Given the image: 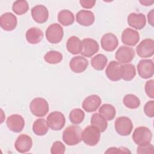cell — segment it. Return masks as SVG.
I'll return each mask as SVG.
<instances>
[{
    "mask_svg": "<svg viewBox=\"0 0 154 154\" xmlns=\"http://www.w3.org/2000/svg\"><path fill=\"white\" fill-rule=\"evenodd\" d=\"M82 131L80 126L72 125L67 127L63 132V140L68 146H75L82 141Z\"/></svg>",
    "mask_w": 154,
    "mask_h": 154,
    "instance_id": "6da1fadb",
    "label": "cell"
},
{
    "mask_svg": "<svg viewBox=\"0 0 154 154\" xmlns=\"http://www.w3.org/2000/svg\"><path fill=\"white\" fill-rule=\"evenodd\" d=\"M100 138V131L93 125L87 126L82 131V140L89 146H94L99 141Z\"/></svg>",
    "mask_w": 154,
    "mask_h": 154,
    "instance_id": "7a4b0ae2",
    "label": "cell"
},
{
    "mask_svg": "<svg viewBox=\"0 0 154 154\" xmlns=\"http://www.w3.org/2000/svg\"><path fill=\"white\" fill-rule=\"evenodd\" d=\"M29 108L31 113L38 117H44L49 111V104L46 99L42 97L34 98L30 103Z\"/></svg>",
    "mask_w": 154,
    "mask_h": 154,
    "instance_id": "3957f363",
    "label": "cell"
},
{
    "mask_svg": "<svg viewBox=\"0 0 154 154\" xmlns=\"http://www.w3.org/2000/svg\"><path fill=\"white\" fill-rule=\"evenodd\" d=\"M47 40L52 44L60 43L64 36V31L62 26L57 23L50 25L46 30Z\"/></svg>",
    "mask_w": 154,
    "mask_h": 154,
    "instance_id": "277c9868",
    "label": "cell"
},
{
    "mask_svg": "<svg viewBox=\"0 0 154 154\" xmlns=\"http://www.w3.org/2000/svg\"><path fill=\"white\" fill-rule=\"evenodd\" d=\"M152 138V133L149 128L145 126H140L134 130L132 134V140L137 144L150 143Z\"/></svg>",
    "mask_w": 154,
    "mask_h": 154,
    "instance_id": "5b68a950",
    "label": "cell"
},
{
    "mask_svg": "<svg viewBox=\"0 0 154 154\" xmlns=\"http://www.w3.org/2000/svg\"><path fill=\"white\" fill-rule=\"evenodd\" d=\"M114 128L120 135L128 136L130 135L133 129V123L128 117H119L114 122Z\"/></svg>",
    "mask_w": 154,
    "mask_h": 154,
    "instance_id": "8992f818",
    "label": "cell"
},
{
    "mask_svg": "<svg viewBox=\"0 0 154 154\" xmlns=\"http://www.w3.org/2000/svg\"><path fill=\"white\" fill-rule=\"evenodd\" d=\"M48 127L53 131H60L65 125L66 119L64 115L60 111L51 112L46 118Z\"/></svg>",
    "mask_w": 154,
    "mask_h": 154,
    "instance_id": "52a82bcc",
    "label": "cell"
},
{
    "mask_svg": "<svg viewBox=\"0 0 154 154\" xmlns=\"http://www.w3.org/2000/svg\"><path fill=\"white\" fill-rule=\"evenodd\" d=\"M136 52L141 58H149L154 54V41L152 38L142 40L137 46Z\"/></svg>",
    "mask_w": 154,
    "mask_h": 154,
    "instance_id": "ba28073f",
    "label": "cell"
},
{
    "mask_svg": "<svg viewBox=\"0 0 154 154\" xmlns=\"http://www.w3.org/2000/svg\"><path fill=\"white\" fill-rule=\"evenodd\" d=\"M137 68L138 73L141 78L148 79L153 75V62L150 59L141 60L138 62Z\"/></svg>",
    "mask_w": 154,
    "mask_h": 154,
    "instance_id": "9c48e42d",
    "label": "cell"
},
{
    "mask_svg": "<svg viewBox=\"0 0 154 154\" xmlns=\"http://www.w3.org/2000/svg\"><path fill=\"white\" fill-rule=\"evenodd\" d=\"M135 57L133 48L126 46H121L116 51L115 58L120 64H128L132 61Z\"/></svg>",
    "mask_w": 154,
    "mask_h": 154,
    "instance_id": "30bf717a",
    "label": "cell"
},
{
    "mask_svg": "<svg viewBox=\"0 0 154 154\" xmlns=\"http://www.w3.org/2000/svg\"><path fill=\"white\" fill-rule=\"evenodd\" d=\"M122 64L118 61H111L105 70L107 78L112 81H118L122 77Z\"/></svg>",
    "mask_w": 154,
    "mask_h": 154,
    "instance_id": "8fae6325",
    "label": "cell"
},
{
    "mask_svg": "<svg viewBox=\"0 0 154 154\" xmlns=\"http://www.w3.org/2000/svg\"><path fill=\"white\" fill-rule=\"evenodd\" d=\"M6 124L11 131L19 133L23 130L25 126V120L20 115L13 114L7 118Z\"/></svg>",
    "mask_w": 154,
    "mask_h": 154,
    "instance_id": "7c38bea8",
    "label": "cell"
},
{
    "mask_svg": "<svg viewBox=\"0 0 154 154\" xmlns=\"http://www.w3.org/2000/svg\"><path fill=\"white\" fill-rule=\"evenodd\" d=\"M32 146V138L26 134H20L14 143L16 150L21 153L29 152Z\"/></svg>",
    "mask_w": 154,
    "mask_h": 154,
    "instance_id": "4fadbf2b",
    "label": "cell"
},
{
    "mask_svg": "<svg viewBox=\"0 0 154 154\" xmlns=\"http://www.w3.org/2000/svg\"><path fill=\"white\" fill-rule=\"evenodd\" d=\"M82 49L81 55L86 57H91L99 51V45L94 39L86 38L82 40Z\"/></svg>",
    "mask_w": 154,
    "mask_h": 154,
    "instance_id": "5bb4252c",
    "label": "cell"
},
{
    "mask_svg": "<svg viewBox=\"0 0 154 154\" xmlns=\"http://www.w3.org/2000/svg\"><path fill=\"white\" fill-rule=\"evenodd\" d=\"M31 16L33 20L38 23L46 22L49 17L48 8L43 5H37L32 7L31 10Z\"/></svg>",
    "mask_w": 154,
    "mask_h": 154,
    "instance_id": "9a60e30c",
    "label": "cell"
},
{
    "mask_svg": "<svg viewBox=\"0 0 154 154\" xmlns=\"http://www.w3.org/2000/svg\"><path fill=\"white\" fill-rule=\"evenodd\" d=\"M17 24V17L11 13H5L0 17V26L5 31H13L16 28Z\"/></svg>",
    "mask_w": 154,
    "mask_h": 154,
    "instance_id": "2e32d148",
    "label": "cell"
},
{
    "mask_svg": "<svg viewBox=\"0 0 154 154\" xmlns=\"http://www.w3.org/2000/svg\"><path fill=\"white\" fill-rule=\"evenodd\" d=\"M122 42L125 45L134 46L140 40V35L137 31L127 28L123 30L121 37Z\"/></svg>",
    "mask_w": 154,
    "mask_h": 154,
    "instance_id": "e0dca14e",
    "label": "cell"
},
{
    "mask_svg": "<svg viewBox=\"0 0 154 154\" xmlns=\"http://www.w3.org/2000/svg\"><path fill=\"white\" fill-rule=\"evenodd\" d=\"M100 44L102 48L107 52L114 51L119 45L117 37L112 33L105 34L101 38Z\"/></svg>",
    "mask_w": 154,
    "mask_h": 154,
    "instance_id": "ac0fdd59",
    "label": "cell"
},
{
    "mask_svg": "<svg viewBox=\"0 0 154 154\" xmlns=\"http://www.w3.org/2000/svg\"><path fill=\"white\" fill-rule=\"evenodd\" d=\"M88 66V61L82 56L73 57L69 62L70 70L76 73H80L84 72Z\"/></svg>",
    "mask_w": 154,
    "mask_h": 154,
    "instance_id": "d6986e66",
    "label": "cell"
},
{
    "mask_svg": "<svg viewBox=\"0 0 154 154\" xmlns=\"http://www.w3.org/2000/svg\"><path fill=\"white\" fill-rule=\"evenodd\" d=\"M128 25L136 29L141 30L146 24V19L145 15L143 13H132L128 16Z\"/></svg>",
    "mask_w": 154,
    "mask_h": 154,
    "instance_id": "ffe728a7",
    "label": "cell"
},
{
    "mask_svg": "<svg viewBox=\"0 0 154 154\" xmlns=\"http://www.w3.org/2000/svg\"><path fill=\"white\" fill-rule=\"evenodd\" d=\"M102 102L100 97L96 94L88 96L83 100L82 103V108L88 112L96 111Z\"/></svg>",
    "mask_w": 154,
    "mask_h": 154,
    "instance_id": "44dd1931",
    "label": "cell"
},
{
    "mask_svg": "<svg viewBox=\"0 0 154 154\" xmlns=\"http://www.w3.org/2000/svg\"><path fill=\"white\" fill-rule=\"evenodd\" d=\"M76 19L80 25L88 26L94 23L95 17L91 11L82 10L76 13Z\"/></svg>",
    "mask_w": 154,
    "mask_h": 154,
    "instance_id": "7402d4cb",
    "label": "cell"
},
{
    "mask_svg": "<svg viewBox=\"0 0 154 154\" xmlns=\"http://www.w3.org/2000/svg\"><path fill=\"white\" fill-rule=\"evenodd\" d=\"M27 42L30 44H37L43 38V32L38 28L32 27L27 30L25 34Z\"/></svg>",
    "mask_w": 154,
    "mask_h": 154,
    "instance_id": "603a6c76",
    "label": "cell"
},
{
    "mask_svg": "<svg viewBox=\"0 0 154 154\" xmlns=\"http://www.w3.org/2000/svg\"><path fill=\"white\" fill-rule=\"evenodd\" d=\"M66 48L72 54H81L82 49V41L76 36H71L67 41Z\"/></svg>",
    "mask_w": 154,
    "mask_h": 154,
    "instance_id": "cb8c5ba5",
    "label": "cell"
},
{
    "mask_svg": "<svg viewBox=\"0 0 154 154\" xmlns=\"http://www.w3.org/2000/svg\"><path fill=\"white\" fill-rule=\"evenodd\" d=\"M49 131L46 120L44 119H37L32 125V131L38 136H43L47 134Z\"/></svg>",
    "mask_w": 154,
    "mask_h": 154,
    "instance_id": "d4e9b609",
    "label": "cell"
},
{
    "mask_svg": "<svg viewBox=\"0 0 154 154\" xmlns=\"http://www.w3.org/2000/svg\"><path fill=\"white\" fill-rule=\"evenodd\" d=\"M90 123L91 125L97 128L100 132H103L108 127L107 120L99 113H94L92 115Z\"/></svg>",
    "mask_w": 154,
    "mask_h": 154,
    "instance_id": "484cf974",
    "label": "cell"
},
{
    "mask_svg": "<svg viewBox=\"0 0 154 154\" xmlns=\"http://www.w3.org/2000/svg\"><path fill=\"white\" fill-rule=\"evenodd\" d=\"M58 20L63 26H69L74 23L75 17L70 10H63L58 14Z\"/></svg>",
    "mask_w": 154,
    "mask_h": 154,
    "instance_id": "4316f807",
    "label": "cell"
},
{
    "mask_svg": "<svg viewBox=\"0 0 154 154\" xmlns=\"http://www.w3.org/2000/svg\"><path fill=\"white\" fill-rule=\"evenodd\" d=\"M99 113L106 120H112L116 114V110L114 106L109 103L103 104L99 109Z\"/></svg>",
    "mask_w": 154,
    "mask_h": 154,
    "instance_id": "83f0119b",
    "label": "cell"
},
{
    "mask_svg": "<svg viewBox=\"0 0 154 154\" xmlns=\"http://www.w3.org/2000/svg\"><path fill=\"white\" fill-rule=\"evenodd\" d=\"M108 63L106 57L101 54L95 55L91 60V65L96 70H102L105 67Z\"/></svg>",
    "mask_w": 154,
    "mask_h": 154,
    "instance_id": "f1b7e54d",
    "label": "cell"
},
{
    "mask_svg": "<svg viewBox=\"0 0 154 154\" xmlns=\"http://www.w3.org/2000/svg\"><path fill=\"white\" fill-rule=\"evenodd\" d=\"M136 75V69L132 64H125L122 66V79L126 81H129L134 79Z\"/></svg>",
    "mask_w": 154,
    "mask_h": 154,
    "instance_id": "f546056e",
    "label": "cell"
},
{
    "mask_svg": "<svg viewBox=\"0 0 154 154\" xmlns=\"http://www.w3.org/2000/svg\"><path fill=\"white\" fill-rule=\"evenodd\" d=\"M123 105L129 109H137L140 105V100L134 94H128L123 98Z\"/></svg>",
    "mask_w": 154,
    "mask_h": 154,
    "instance_id": "4dcf8cb0",
    "label": "cell"
},
{
    "mask_svg": "<svg viewBox=\"0 0 154 154\" xmlns=\"http://www.w3.org/2000/svg\"><path fill=\"white\" fill-rule=\"evenodd\" d=\"M13 12L17 15L25 14L29 10V5L26 1L18 0L13 2L12 5Z\"/></svg>",
    "mask_w": 154,
    "mask_h": 154,
    "instance_id": "1f68e13d",
    "label": "cell"
},
{
    "mask_svg": "<svg viewBox=\"0 0 154 154\" xmlns=\"http://www.w3.org/2000/svg\"><path fill=\"white\" fill-rule=\"evenodd\" d=\"M44 60L49 64H58L63 60V55L58 51H50L45 55Z\"/></svg>",
    "mask_w": 154,
    "mask_h": 154,
    "instance_id": "d6a6232c",
    "label": "cell"
},
{
    "mask_svg": "<svg viewBox=\"0 0 154 154\" xmlns=\"http://www.w3.org/2000/svg\"><path fill=\"white\" fill-rule=\"evenodd\" d=\"M85 117L84 112L80 108H75L72 109L69 114V120L71 123L75 125L81 123Z\"/></svg>",
    "mask_w": 154,
    "mask_h": 154,
    "instance_id": "836d02e7",
    "label": "cell"
},
{
    "mask_svg": "<svg viewBox=\"0 0 154 154\" xmlns=\"http://www.w3.org/2000/svg\"><path fill=\"white\" fill-rule=\"evenodd\" d=\"M137 153L138 154H153L154 153L153 146L150 143L138 145Z\"/></svg>",
    "mask_w": 154,
    "mask_h": 154,
    "instance_id": "e575fe53",
    "label": "cell"
},
{
    "mask_svg": "<svg viewBox=\"0 0 154 154\" xmlns=\"http://www.w3.org/2000/svg\"><path fill=\"white\" fill-rule=\"evenodd\" d=\"M65 150V146L60 141H55L51 148V153L52 154H63Z\"/></svg>",
    "mask_w": 154,
    "mask_h": 154,
    "instance_id": "d590c367",
    "label": "cell"
},
{
    "mask_svg": "<svg viewBox=\"0 0 154 154\" xmlns=\"http://www.w3.org/2000/svg\"><path fill=\"white\" fill-rule=\"evenodd\" d=\"M144 112L148 117L152 118L154 116V101L150 100L148 101L143 108Z\"/></svg>",
    "mask_w": 154,
    "mask_h": 154,
    "instance_id": "8d00e7d4",
    "label": "cell"
},
{
    "mask_svg": "<svg viewBox=\"0 0 154 154\" xmlns=\"http://www.w3.org/2000/svg\"><path fill=\"white\" fill-rule=\"evenodd\" d=\"M154 81L153 79L149 80L146 82L145 84V92L146 94L152 99L154 98Z\"/></svg>",
    "mask_w": 154,
    "mask_h": 154,
    "instance_id": "74e56055",
    "label": "cell"
},
{
    "mask_svg": "<svg viewBox=\"0 0 154 154\" xmlns=\"http://www.w3.org/2000/svg\"><path fill=\"white\" fill-rule=\"evenodd\" d=\"M131 153V152L125 147H109L105 152V153Z\"/></svg>",
    "mask_w": 154,
    "mask_h": 154,
    "instance_id": "f35d334b",
    "label": "cell"
},
{
    "mask_svg": "<svg viewBox=\"0 0 154 154\" xmlns=\"http://www.w3.org/2000/svg\"><path fill=\"white\" fill-rule=\"evenodd\" d=\"M79 3L81 5L87 9H90L93 8L96 3V1H93V0H80Z\"/></svg>",
    "mask_w": 154,
    "mask_h": 154,
    "instance_id": "ab89813d",
    "label": "cell"
},
{
    "mask_svg": "<svg viewBox=\"0 0 154 154\" xmlns=\"http://www.w3.org/2000/svg\"><path fill=\"white\" fill-rule=\"evenodd\" d=\"M153 14H154V10L152 9L147 14V19L149 23L151 26H153Z\"/></svg>",
    "mask_w": 154,
    "mask_h": 154,
    "instance_id": "60d3db41",
    "label": "cell"
},
{
    "mask_svg": "<svg viewBox=\"0 0 154 154\" xmlns=\"http://www.w3.org/2000/svg\"><path fill=\"white\" fill-rule=\"evenodd\" d=\"M143 5L145 6H149L153 4V1H139Z\"/></svg>",
    "mask_w": 154,
    "mask_h": 154,
    "instance_id": "b9f144b4",
    "label": "cell"
}]
</instances>
